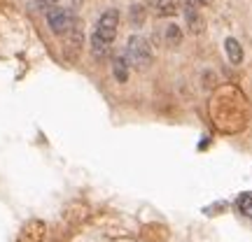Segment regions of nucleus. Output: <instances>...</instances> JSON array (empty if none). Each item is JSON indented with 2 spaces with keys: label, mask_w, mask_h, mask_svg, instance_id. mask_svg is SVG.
Instances as JSON below:
<instances>
[{
  "label": "nucleus",
  "mask_w": 252,
  "mask_h": 242,
  "mask_svg": "<svg viewBox=\"0 0 252 242\" xmlns=\"http://www.w3.org/2000/svg\"><path fill=\"white\" fill-rule=\"evenodd\" d=\"M166 42L171 47H178L182 42V30L178 24H168V26H166Z\"/></svg>",
  "instance_id": "nucleus-10"
},
{
  "label": "nucleus",
  "mask_w": 252,
  "mask_h": 242,
  "mask_svg": "<svg viewBox=\"0 0 252 242\" xmlns=\"http://www.w3.org/2000/svg\"><path fill=\"white\" fill-rule=\"evenodd\" d=\"M112 72H115V80L124 84V81L128 80V58H126V56H115Z\"/></svg>",
  "instance_id": "nucleus-7"
},
{
  "label": "nucleus",
  "mask_w": 252,
  "mask_h": 242,
  "mask_svg": "<svg viewBox=\"0 0 252 242\" xmlns=\"http://www.w3.org/2000/svg\"><path fill=\"white\" fill-rule=\"evenodd\" d=\"M182 14L187 19V28L191 33H203V19H201V14H198V9L194 2L187 0V2L182 5Z\"/></svg>",
  "instance_id": "nucleus-4"
},
{
  "label": "nucleus",
  "mask_w": 252,
  "mask_h": 242,
  "mask_svg": "<svg viewBox=\"0 0 252 242\" xmlns=\"http://www.w3.org/2000/svg\"><path fill=\"white\" fill-rule=\"evenodd\" d=\"M203 80H206V84H203V86H206V89H210V86H213V75H210V72H203Z\"/></svg>",
  "instance_id": "nucleus-14"
},
{
  "label": "nucleus",
  "mask_w": 252,
  "mask_h": 242,
  "mask_svg": "<svg viewBox=\"0 0 252 242\" xmlns=\"http://www.w3.org/2000/svg\"><path fill=\"white\" fill-rule=\"evenodd\" d=\"M191 2H194V5H208L210 0H191Z\"/></svg>",
  "instance_id": "nucleus-15"
},
{
  "label": "nucleus",
  "mask_w": 252,
  "mask_h": 242,
  "mask_svg": "<svg viewBox=\"0 0 252 242\" xmlns=\"http://www.w3.org/2000/svg\"><path fill=\"white\" fill-rule=\"evenodd\" d=\"M82 42H84V35H82V28L75 24V26L68 30V40H65V54L70 58H77L82 49Z\"/></svg>",
  "instance_id": "nucleus-5"
},
{
  "label": "nucleus",
  "mask_w": 252,
  "mask_h": 242,
  "mask_svg": "<svg viewBox=\"0 0 252 242\" xmlns=\"http://www.w3.org/2000/svg\"><path fill=\"white\" fill-rule=\"evenodd\" d=\"M59 2H61V0H35V2H33V7L35 9H47V12H49V9L59 7Z\"/></svg>",
  "instance_id": "nucleus-13"
},
{
  "label": "nucleus",
  "mask_w": 252,
  "mask_h": 242,
  "mask_svg": "<svg viewBox=\"0 0 252 242\" xmlns=\"http://www.w3.org/2000/svg\"><path fill=\"white\" fill-rule=\"evenodd\" d=\"M145 7L140 5V2H135V5H131V9H128V19H131V24L133 26H143L145 24Z\"/></svg>",
  "instance_id": "nucleus-11"
},
{
  "label": "nucleus",
  "mask_w": 252,
  "mask_h": 242,
  "mask_svg": "<svg viewBox=\"0 0 252 242\" xmlns=\"http://www.w3.org/2000/svg\"><path fill=\"white\" fill-rule=\"evenodd\" d=\"M236 210H238L243 216L252 219V193H241L238 200H236Z\"/></svg>",
  "instance_id": "nucleus-9"
},
{
  "label": "nucleus",
  "mask_w": 252,
  "mask_h": 242,
  "mask_svg": "<svg viewBox=\"0 0 252 242\" xmlns=\"http://www.w3.org/2000/svg\"><path fill=\"white\" fill-rule=\"evenodd\" d=\"M117 21H119V12L115 7L105 9L103 14H100L98 24H96V30H94V35H98L103 42H112L115 37H117Z\"/></svg>",
  "instance_id": "nucleus-2"
},
{
  "label": "nucleus",
  "mask_w": 252,
  "mask_h": 242,
  "mask_svg": "<svg viewBox=\"0 0 252 242\" xmlns=\"http://www.w3.org/2000/svg\"><path fill=\"white\" fill-rule=\"evenodd\" d=\"M72 2H75V7H77V5H82V2H84V0H72Z\"/></svg>",
  "instance_id": "nucleus-16"
},
{
  "label": "nucleus",
  "mask_w": 252,
  "mask_h": 242,
  "mask_svg": "<svg viewBox=\"0 0 252 242\" xmlns=\"http://www.w3.org/2000/svg\"><path fill=\"white\" fill-rule=\"evenodd\" d=\"M178 9H175V2H171V0H166V2H161L159 5V17H173Z\"/></svg>",
  "instance_id": "nucleus-12"
},
{
  "label": "nucleus",
  "mask_w": 252,
  "mask_h": 242,
  "mask_svg": "<svg viewBox=\"0 0 252 242\" xmlns=\"http://www.w3.org/2000/svg\"><path fill=\"white\" fill-rule=\"evenodd\" d=\"M47 24L54 33H68L75 26V14H72V9L54 7L47 12Z\"/></svg>",
  "instance_id": "nucleus-3"
},
{
  "label": "nucleus",
  "mask_w": 252,
  "mask_h": 242,
  "mask_svg": "<svg viewBox=\"0 0 252 242\" xmlns=\"http://www.w3.org/2000/svg\"><path fill=\"white\" fill-rule=\"evenodd\" d=\"M224 49H226V56H229V61L234 63V65H238V63L243 61V47H241V42H238L236 37H226Z\"/></svg>",
  "instance_id": "nucleus-6"
},
{
  "label": "nucleus",
  "mask_w": 252,
  "mask_h": 242,
  "mask_svg": "<svg viewBox=\"0 0 252 242\" xmlns=\"http://www.w3.org/2000/svg\"><path fill=\"white\" fill-rule=\"evenodd\" d=\"M126 58L135 68H147L152 63V47L143 35H131L126 42Z\"/></svg>",
  "instance_id": "nucleus-1"
},
{
  "label": "nucleus",
  "mask_w": 252,
  "mask_h": 242,
  "mask_svg": "<svg viewBox=\"0 0 252 242\" xmlns=\"http://www.w3.org/2000/svg\"><path fill=\"white\" fill-rule=\"evenodd\" d=\"M91 54L96 56L98 61H103V58L110 54V45L108 42H103L98 35H91Z\"/></svg>",
  "instance_id": "nucleus-8"
}]
</instances>
